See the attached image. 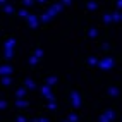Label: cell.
Returning <instances> with one entry per match:
<instances>
[{
	"label": "cell",
	"instance_id": "cell-1",
	"mask_svg": "<svg viewBox=\"0 0 122 122\" xmlns=\"http://www.w3.org/2000/svg\"><path fill=\"white\" fill-rule=\"evenodd\" d=\"M14 46H15V38H9V40L5 41V50H4V55H5L7 60L12 59V55H14Z\"/></svg>",
	"mask_w": 122,
	"mask_h": 122
},
{
	"label": "cell",
	"instance_id": "cell-2",
	"mask_svg": "<svg viewBox=\"0 0 122 122\" xmlns=\"http://www.w3.org/2000/svg\"><path fill=\"white\" fill-rule=\"evenodd\" d=\"M113 66H115V60L112 57H105V59L98 60V67L102 71H110V69H113Z\"/></svg>",
	"mask_w": 122,
	"mask_h": 122
},
{
	"label": "cell",
	"instance_id": "cell-3",
	"mask_svg": "<svg viewBox=\"0 0 122 122\" xmlns=\"http://www.w3.org/2000/svg\"><path fill=\"white\" fill-rule=\"evenodd\" d=\"M40 93H41L45 98L48 100V102H55V96H53V93H52V86H48V84H43L41 88H40Z\"/></svg>",
	"mask_w": 122,
	"mask_h": 122
},
{
	"label": "cell",
	"instance_id": "cell-4",
	"mask_svg": "<svg viewBox=\"0 0 122 122\" xmlns=\"http://www.w3.org/2000/svg\"><path fill=\"white\" fill-rule=\"evenodd\" d=\"M71 105L74 108L81 107V96H79V93L76 91V89H72V91H71Z\"/></svg>",
	"mask_w": 122,
	"mask_h": 122
},
{
	"label": "cell",
	"instance_id": "cell-5",
	"mask_svg": "<svg viewBox=\"0 0 122 122\" xmlns=\"http://www.w3.org/2000/svg\"><path fill=\"white\" fill-rule=\"evenodd\" d=\"M26 22H28L29 28H38V24H40V15H36V14H29L28 17H26Z\"/></svg>",
	"mask_w": 122,
	"mask_h": 122
},
{
	"label": "cell",
	"instance_id": "cell-6",
	"mask_svg": "<svg viewBox=\"0 0 122 122\" xmlns=\"http://www.w3.org/2000/svg\"><path fill=\"white\" fill-rule=\"evenodd\" d=\"M62 9H64V5H62V4H53L52 7H48V10H46V12L50 14L52 17H55V15L59 14V12H60Z\"/></svg>",
	"mask_w": 122,
	"mask_h": 122
},
{
	"label": "cell",
	"instance_id": "cell-7",
	"mask_svg": "<svg viewBox=\"0 0 122 122\" xmlns=\"http://www.w3.org/2000/svg\"><path fill=\"white\" fill-rule=\"evenodd\" d=\"M12 72H14V69L9 64H2V66H0V76H10Z\"/></svg>",
	"mask_w": 122,
	"mask_h": 122
},
{
	"label": "cell",
	"instance_id": "cell-8",
	"mask_svg": "<svg viewBox=\"0 0 122 122\" xmlns=\"http://www.w3.org/2000/svg\"><path fill=\"white\" fill-rule=\"evenodd\" d=\"M103 115L107 117V119H108L110 122H112L113 119L117 117V115H115V110H113V108H107V110H103Z\"/></svg>",
	"mask_w": 122,
	"mask_h": 122
},
{
	"label": "cell",
	"instance_id": "cell-9",
	"mask_svg": "<svg viewBox=\"0 0 122 122\" xmlns=\"http://www.w3.org/2000/svg\"><path fill=\"white\" fill-rule=\"evenodd\" d=\"M24 88H28V89H36V83L31 77H26L24 79Z\"/></svg>",
	"mask_w": 122,
	"mask_h": 122
},
{
	"label": "cell",
	"instance_id": "cell-10",
	"mask_svg": "<svg viewBox=\"0 0 122 122\" xmlns=\"http://www.w3.org/2000/svg\"><path fill=\"white\" fill-rule=\"evenodd\" d=\"M14 105H15L17 108H26L29 103H28L26 100H24V98H15V103H14Z\"/></svg>",
	"mask_w": 122,
	"mask_h": 122
},
{
	"label": "cell",
	"instance_id": "cell-11",
	"mask_svg": "<svg viewBox=\"0 0 122 122\" xmlns=\"http://www.w3.org/2000/svg\"><path fill=\"white\" fill-rule=\"evenodd\" d=\"M52 19H53V17H52V15L48 14V12H43L41 15H40V22H45V24H48Z\"/></svg>",
	"mask_w": 122,
	"mask_h": 122
},
{
	"label": "cell",
	"instance_id": "cell-12",
	"mask_svg": "<svg viewBox=\"0 0 122 122\" xmlns=\"http://www.w3.org/2000/svg\"><path fill=\"white\" fill-rule=\"evenodd\" d=\"M119 93H120V91H119V89H117L115 86H110V88L107 89V95H108V96H112V98H115V96H119Z\"/></svg>",
	"mask_w": 122,
	"mask_h": 122
},
{
	"label": "cell",
	"instance_id": "cell-13",
	"mask_svg": "<svg viewBox=\"0 0 122 122\" xmlns=\"http://www.w3.org/2000/svg\"><path fill=\"white\" fill-rule=\"evenodd\" d=\"M45 84H48V86L57 84V76H48V77L45 79Z\"/></svg>",
	"mask_w": 122,
	"mask_h": 122
},
{
	"label": "cell",
	"instance_id": "cell-14",
	"mask_svg": "<svg viewBox=\"0 0 122 122\" xmlns=\"http://www.w3.org/2000/svg\"><path fill=\"white\" fill-rule=\"evenodd\" d=\"M0 81H2L4 86H10V84H12V77H10V76H2V79H0Z\"/></svg>",
	"mask_w": 122,
	"mask_h": 122
},
{
	"label": "cell",
	"instance_id": "cell-15",
	"mask_svg": "<svg viewBox=\"0 0 122 122\" xmlns=\"http://www.w3.org/2000/svg\"><path fill=\"white\" fill-rule=\"evenodd\" d=\"M26 91H28V88H19L17 91H15V98H24Z\"/></svg>",
	"mask_w": 122,
	"mask_h": 122
},
{
	"label": "cell",
	"instance_id": "cell-16",
	"mask_svg": "<svg viewBox=\"0 0 122 122\" xmlns=\"http://www.w3.org/2000/svg\"><path fill=\"white\" fill-rule=\"evenodd\" d=\"M88 36L89 38H96V36H98V29H96V28H89L88 29Z\"/></svg>",
	"mask_w": 122,
	"mask_h": 122
},
{
	"label": "cell",
	"instance_id": "cell-17",
	"mask_svg": "<svg viewBox=\"0 0 122 122\" xmlns=\"http://www.w3.org/2000/svg\"><path fill=\"white\" fill-rule=\"evenodd\" d=\"M2 9H4V12H5V14H12V12H14V7H12L10 4H5Z\"/></svg>",
	"mask_w": 122,
	"mask_h": 122
},
{
	"label": "cell",
	"instance_id": "cell-18",
	"mask_svg": "<svg viewBox=\"0 0 122 122\" xmlns=\"http://www.w3.org/2000/svg\"><path fill=\"white\" fill-rule=\"evenodd\" d=\"M88 66H91V67L98 66V59H96V57H89L88 59Z\"/></svg>",
	"mask_w": 122,
	"mask_h": 122
},
{
	"label": "cell",
	"instance_id": "cell-19",
	"mask_svg": "<svg viewBox=\"0 0 122 122\" xmlns=\"http://www.w3.org/2000/svg\"><path fill=\"white\" fill-rule=\"evenodd\" d=\"M86 7H88V10H96V9H98V4H96V2H88Z\"/></svg>",
	"mask_w": 122,
	"mask_h": 122
},
{
	"label": "cell",
	"instance_id": "cell-20",
	"mask_svg": "<svg viewBox=\"0 0 122 122\" xmlns=\"http://www.w3.org/2000/svg\"><path fill=\"white\" fill-rule=\"evenodd\" d=\"M17 15H19V17H22V19H26L28 15H29V12H28V9H21V10L17 12Z\"/></svg>",
	"mask_w": 122,
	"mask_h": 122
},
{
	"label": "cell",
	"instance_id": "cell-21",
	"mask_svg": "<svg viewBox=\"0 0 122 122\" xmlns=\"http://www.w3.org/2000/svg\"><path fill=\"white\" fill-rule=\"evenodd\" d=\"M38 62H40V59H38V57H35V55H31V59H29V66H31V67H35V66H36Z\"/></svg>",
	"mask_w": 122,
	"mask_h": 122
},
{
	"label": "cell",
	"instance_id": "cell-22",
	"mask_svg": "<svg viewBox=\"0 0 122 122\" xmlns=\"http://www.w3.org/2000/svg\"><path fill=\"white\" fill-rule=\"evenodd\" d=\"M103 22H105V24H110V22H113V21H112V14H110V12L103 15Z\"/></svg>",
	"mask_w": 122,
	"mask_h": 122
},
{
	"label": "cell",
	"instance_id": "cell-23",
	"mask_svg": "<svg viewBox=\"0 0 122 122\" xmlns=\"http://www.w3.org/2000/svg\"><path fill=\"white\" fill-rule=\"evenodd\" d=\"M112 21H113V22L122 21V19H120V14H119V12H112Z\"/></svg>",
	"mask_w": 122,
	"mask_h": 122
},
{
	"label": "cell",
	"instance_id": "cell-24",
	"mask_svg": "<svg viewBox=\"0 0 122 122\" xmlns=\"http://www.w3.org/2000/svg\"><path fill=\"white\" fill-rule=\"evenodd\" d=\"M33 55L38 57V59H41V57H43V50H41V48H36V50L33 52Z\"/></svg>",
	"mask_w": 122,
	"mask_h": 122
},
{
	"label": "cell",
	"instance_id": "cell-25",
	"mask_svg": "<svg viewBox=\"0 0 122 122\" xmlns=\"http://www.w3.org/2000/svg\"><path fill=\"white\" fill-rule=\"evenodd\" d=\"M67 117H69V119H67L69 122H77V115H76V113H69Z\"/></svg>",
	"mask_w": 122,
	"mask_h": 122
},
{
	"label": "cell",
	"instance_id": "cell-26",
	"mask_svg": "<svg viewBox=\"0 0 122 122\" xmlns=\"http://www.w3.org/2000/svg\"><path fill=\"white\" fill-rule=\"evenodd\" d=\"M35 4V0H22V5L24 7H29V5H33Z\"/></svg>",
	"mask_w": 122,
	"mask_h": 122
},
{
	"label": "cell",
	"instance_id": "cell-27",
	"mask_svg": "<svg viewBox=\"0 0 122 122\" xmlns=\"http://www.w3.org/2000/svg\"><path fill=\"white\" fill-rule=\"evenodd\" d=\"M15 122H28V119L24 115H17V117H15Z\"/></svg>",
	"mask_w": 122,
	"mask_h": 122
},
{
	"label": "cell",
	"instance_id": "cell-28",
	"mask_svg": "<svg viewBox=\"0 0 122 122\" xmlns=\"http://www.w3.org/2000/svg\"><path fill=\"white\" fill-rule=\"evenodd\" d=\"M46 107H48V110H55L57 105H55V102H50V103H46Z\"/></svg>",
	"mask_w": 122,
	"mask_h": 122
},
{
	"label": "cell",
	"instance_id": "cell-29",
	"mask_svg": "<svg viewBox=\"0 0 122 122\" xmlns=\"http://www.w3.org/2000/svg\"><path fill=\"white\" fill-rule=\"evenodd\" d=\"M7 108V102L5 100H0V110H5Z\"/></svg>",
	"mask_w": 122,
	"mask_h": 122
},
{
	"label": "cell",
	"instance_id": "cell-30",
	"mask_svg": "<svg viewBox=\"0 0 122 122\" xmlns=\"http://www.w3.org/2000/svg\"><path fill=\"white\" fill-rule=\"evenodd\" d=\"M98 122H110V120H108V119H107V117H105L103 113H102V115L98 117Z\"/></svg>",
	"mask_w": 122,
	"mask_h": 122
},
{
	"label": "cell",
	"instance_id": "cell-31",
	"mask_svg": "<svg viewBox=\"0 0 122 122\" xmlns=\"http://www.w3.org/2000/svg\"><path fill=\"white\" fill-rule=\"evenodd\" d=\"M71 2H72V0H60V4H62L64 7H67V5H71Z\"/></svg>",
	"mask_w": 122,
	"mask_h": 122
},
{
	"label": "cell",
	"instance_id": "cell-32",
	"mask_svg": "<svg viewBox=\"0 0 122 122\" xmlns=\"http://www.w3.org/2000/svg\"><path fill=\"white\" fill-rule=\"evenodd\" d=\"M38 122H50V120H48V117H45V115H41V117H40V119H38Z\"/></svg>",
	"mask_w": 122,
	"mask_h": 122
},
{
	"label": "cell",
	"instance_id": "cell-33",
	"mask_svg": "<svg viewBox=\"0 0 122 122\" xmlns=\"http://www.w3.org/2000/svg\"><path fill=\"white\" fill-rule=\"evenodd\" d=\"M102 48H103V50H108L110 46H108V43H103V45H102Z\"/></svg>",
	"mask_w": 122,
	"mask_h": 122
},
{
	"label": "cell",
	"instance_id": "cell-34",
	"mask_svg": "<svg viewBox=\"0 0 122 122\" xmlns=\"http://www.w3.org/2000/svg\"><path fill=\"white\" fill-rule=\"evenodd\" d=\"M117 9H122V0H117Z\"/></svg>",
	"mask_w": 122,
	"mask_h": 122
},
{
	"label": "cell",
	"instance_id": "cell-35",
	"mask_svg": "<svg viewBox=\"0 0 122 122\" xmlns=\"http://www.w3.org/2000/svg\"><path fill=\"white\" fill-rule=\"evenodd\" d=\"M5 4H7V2H5V0H0V5H2V7H4Z\"/></svg>",
	"mask_w": 122,
	"mask_h": 122
},
{
	"label": "cell",
	"instance_id": "cell-36",
	"mask_svg": "<svg viewBox=\"0 0 122 122\" xmlns=\"http://www.w3.org/2000/svg\"><path fill=\"white\" fill-rule=\"evenodd\" d=\"M36 2H38V4H45V2H46V0H36Z\"/></svg>",
	"mask_w": 122,
	"mask_h": 122
},
{
	"label": "cell",
	"instance_id": "cell-37",
	"mask_svg": "<svg viewBox=\"0 0 122 122\" xmlns=\"http://www.w3.org/2000/svg\"><path fill=\"white\" fill-rule=\"evenodd\" d=\"M62 122H69V120H67V119H66V120H62Z\"/></svg>",
	"mask_w": 122,
	"mask_h": 122
},
{
	"label": "cell",
	"instance_id": "cell-38",
	"mask_svg": "<svg viewBox=\"0 0 122 122\" xmlns=\"http://www.w3.org/2000/svg\"><path fill=\"white\" fill-rule=\"evenodd\" d=\"M120 19H122V14H120Z\"/></svg>",
	"mask_w": 122,
	"mask_h": 122
}]
</instances>
